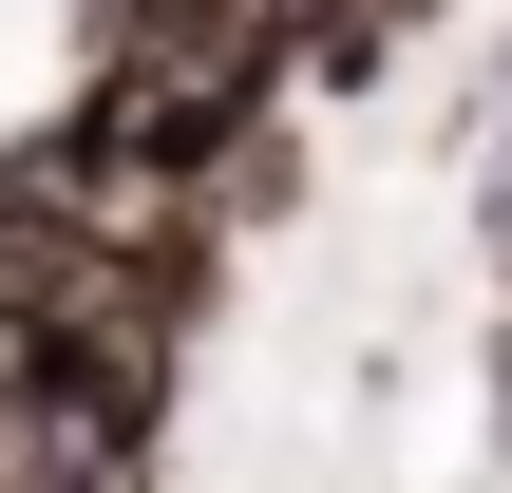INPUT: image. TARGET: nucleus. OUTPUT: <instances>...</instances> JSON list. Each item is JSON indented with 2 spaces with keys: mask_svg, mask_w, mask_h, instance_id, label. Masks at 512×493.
<instances>
[{
  "mask_svg": "<svg viewBox=\"0 0 512 493\" xmlns=\"http://www.w3.org/2000/svg\"><path fill=\"white\" fill-rule=\"evenodd\" d=\"M209 285H228V209H209V190H171V209H114V323L190 342V323H209Z\"/></svg>",
  "mask_w": 512,
  "mask_h": 493,
  "instance_id": "obj_1",
  "label": "nucleus"
}]
</instances>
